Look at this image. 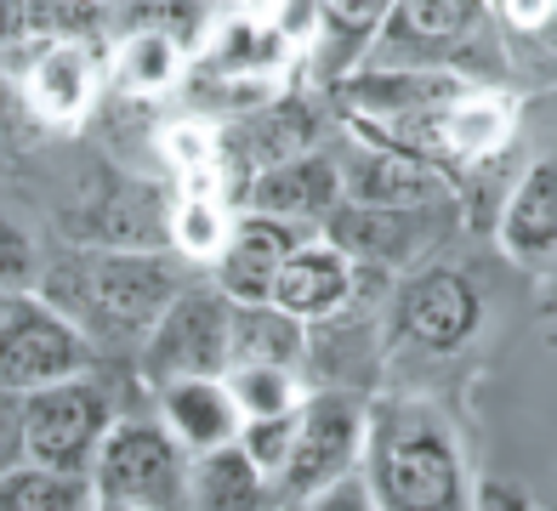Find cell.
<instances>
[{"label":"cell","instance_id":"9","mask_svg":"<svg viewBox=\"0 0 557 511\" xmlns=\"http://www.w3.org/2000/svg\"><path fill=\"white\" fill-rule=\"evenodd\" d=\"M364 426H370V398H359V392L313 387L308 398H301V409H296V449H290L285 477H278L285 506L331 489V483L347 477V472H359Z\"/></svg>","mask_w":557,"mask_h":511},{"label":"cell","instance_id":"34","mask_svg":"<svg viewBox=\"0 0 557 511\" xmlns=\"http://www.w3.org/2000/svg\"><path fill=\"white\" fill-rule=\"evenodd\" d=\"M495 7H500V17L512 23V29H541L557 0H495Z\"/></svg>","mask_w":557,"mask_h":511},{"label":"cell","instance_id":"6","mask_svg":"<svg viewBox=\"0 0 557 511\" xmlns=\"http://www.w3.org/2000/svg\"><path fill=\"white\" fill-rule=\"evenodd\" d=\"M227 364H234V301L216 290V278H188L148 329L137 375L148 387H165L183 375H227Z\"/></svg>","mask_w":557,"mask_h":511},{"label":"cell","instance_id":"20","mask_svg":"<svg viewBox=\"0 0 557 511\" xmlns=\"http://www.w3.org/2000/svg\"><path fill=\"white\" fill-rule=\"evenodd\" d=\"M188 511H285L278 483L245 460L239 444L194 454L188 466Z\"/></svg>","mask_w":557,"mask_h":511},{"label":"cell","instance_id":"15","mask_svg":"<svg viewBox=\"0 0 557 511\" xmlns=\"http://www.w3.org/2000/svg\"><path fill=\"white\" fill-rule=\"evenodd\" d=\"M301 239H313V234H301V227H290V222H273V216H257V211H239L234 234H227L216 267H211L216 290L227 301H268L278 267H285V256Z\"/></svg>","mask_w":557,"mask_h":511},{"label":"cell","instance_id":"35","mask_svg":"<svg viewBox=\"0 0 557 511\" xmlns=\"http://www.w3.org/2000/svg\"><path fill=\"white\" fill-rule=\"evenodd\" d=\"M91 511H137V506H114V500H97Z\"/></svg>","mask_w":557,"mask_h":511},{"label":"cell","instance_id":"1","mask_svg":"<svg viewBox=\"0 0 557 511\" xmlns=\"http://www.w3.org/2000/svg\"><path fill=\"white\" fill-rule=\"evenodd\" d=\"M188 285V273L165 250H109V245H81L46 262L40 290L63 319L86 329L97 352H143L148 329Z\"/></svg>","mask_w":557,"mask_h":511},{"label":"cell","instance_id":"32","mask_svg":"<svg viewBox=\"0 0 557 511\" xmlns=\"http://www.w3.org/2000/svg\"><path fill=\"white\" fill-rule=\"evenodd\" d=\"M29 132V109H23V91H17V74L0 63V142H12Z\"/></svg>","mask_w":557,"mask_h":511},{"label":"cell","instance_id":"8","mask_svg":"<svg viewBox=\"0 0 557 511\" xmlns=\"http://www.w3.org/2000/svg\"><path fill=\"white\" fill-rule=\"evenodd\" d=\"M387 329H393V341L410 347V352L455 358L478 341V329H484V290L449 262L410 267L387 296Z\"/></svg>","mask_w":557,"mask_h":511},{"label":"cell","instance_id":"28","mask_svg":"<svg viewBox=\"0 0 557 511\" xmlns=\"http://www.w3.org/2000/svg\"><path fill=\"white\" fill-rule=\"evenodd\" d=\"M387 12H393V0H319V17H324L319 40H342L347 68H352V63H364V51H370Z\"/></svg>","mask_w":557,"mask_h":511},{"label":"cell","instance_id":"22","mask_svg":"<svg viewBox=\"0 0 557 511\" xmlns=\"http://www.w3.org/2000/svg\"><path fill=\"white\" fill-rule=\"evenodd\" d=\"M188 51L165 40V35H114V58H109V74L125 97H171L176 86L188 80Z\"/></svg>","mask_w":557,"mask_h":511},{"label":"cell","instance_id":"5","mask_svg":"<svg viewBox=\"0 0 557 511\" xmlns=\"http://www.w3.org/2000/svg\"><path fill=\"white\" fill-rule=\"evenodd\" d=\"M188 466L194 454L160 426V415H120L97 449L91 489L97 500L137 511H188Z\"/></svg>","mask_w":557,"mask_h":511},{"label":"cell","instance_id":"10","mask_svg":"<svg viewBox=\"0 0 557 511\" xmlns=\"http://www.w3.org/2000/svg\"><path fill=\"white\" fill-rule=\"evenodd\" d=\"M12 74L35 132H74L103 91V51L81 40H29Z\"/></svg>","mask_w":557,"mask_h":511},{"label":"cell","instance_id":"33","mask_svg":"<svg viewBox=\"0 0 557 511\" xmlns=\"http://www.w3.org/2000/svg\"><path fill=\"white\" fill-rule=\"evenodd\" d=\"M29 0H0V63L29 46Z\"/></svg>","mask_w":557,"mask_h":511},{"label":"cell","instance_id":"11","mask_svg":"<svg viewBox=\"0 0 557 511\" xmlns=\"http://www.w3.org/2000/svg\"><path fill=\"white\" fill-rule=\"evenodd\" d=\"M444 222H449L444 211H393V204L342 199L319 234L331 239L336 250H347L359 267L398 273V267H416L421 256L433 250V239H438Z\"/></svg>","mask_w":557,"mask_h":511},{"label":"cell","instance_id":"12","mask_svg":"<svg viewBox=\"0 0 557 511\" xmlns=\"http://www.w3.org/2000/svg\"><path fill=\"white\" fill-rule=\"evenodd\" d=\"M342 199H347L342 160H336V153H324V148H308V153H290V160L268 165L257 183L245 188L239 204H245V211H257V216L290 222V227H301V234H319Z\"/></svg>","mask_w":557,"mask_h":511},{"label":"cell","instance_id":"2","mask_svg":"<svg viewBox=\"0 0 557 511\" xmlns=\"http://www.w3.org/2000/svg\"><path fill=\"white\" fill-rule=\"evenodd\" d=\"M359 472L375 495V511H478L461 438L433 398H370Z\"/></svg>","mask_w":557,"mask_h":511},{"label":"cell","instance_id":"17","mask_svg":"<svg viewBox=\"0 0 557 511\" xmlns=\"http://www.w3.org/2000/svg\"><path fill=\"white\" fill-rule=\"evenodd\" d=\"M495 239L518 267H546L557 256V153L535 160L512 183L495 222Z\"/></svg>","mask_w":557,"mask_h":511},{"label":"cell","instance_id":"30","mask_svg":"<svg viewBox=\"0 0 557 511\" xmlns=\"http://www.w3.org/2000/svg\"><path fill=\"white\" fill-rule=\"evenodd\" d=\"M296 511H375V495H370L364 472H347V477L331 483V489H319V495H308V500H296Z\"/></svg>","mask_w":557,"mask_h":511},{"label":"cell","instance_id":"27","mask_svg":"<svg viewBox=\"0 0 557 511\" xmlns=\"http://www.w3.org/2000/svg\"><path fill=\"white\" fill-rule=\"evenodd\" d=\"M46 245H40V227L17 211V204H0V296H29L40 290L46 278Z\"/></svg>","mask_w":557,"mask_h":511},{"label":"cell","instance_id":"25","mask_svg":"<svg viewBox=\"0 0 557 511\" xmlns=\"http://www.w3.org/2000/svg\"><path fill=\"white\" fill-rule=\"evenodd\" d=\"M211 23H216L211 0H120L114 7V35H165L188 58L206 46Z\"/></svg>","mask_w":557,"mask_h":511},{"label":"cell","instance_id":"31","mask_svg":"<svg viewBox=\"0 0 557 511\" xmlns=\"http://www.w3.org/2000/svg\"><path fill=\"white\" fill-rule=\"evenodd\" d=\"M17 460H29L23 454V392L0 387V472H12Z\"/></svg>","mask_w":557,"mask_h":511},{"label":"cell","instance_id":"23","mask_svg":"<svg viewBox=\"0 0 557 511\" xmlns=\"http://www.w3.org/2000/svg\"><path fill=\"white\" fill-rule=\"evenodd\" d=\"M234 199L222 194H176L171 211H165V245L171 256H183V262L194 267H216V256L227 245V234H234Z\"/></svg>","mask_w":557,"mask_h":511},{"label":"cell","instance_id":"16","mask_svg":"<svg viewBox=\"0 0 557 511\" xmlns=\"http://www.w3.org/2000/svg\"><path fill=\"white\" fill-rule=\"evenodd\" d=\"M154 415L188 454H211V449L239 444V426H245V415H239V403H234L222 375L165 381V387H154Z\"/></svg>","mask_w":557,"mask_h":511},{"label":"cell","instance_id":"19","mask_svg":"<svg viewBox=\"0 0 557 511\" xmlns=\"http://www.w3.org/2000/svg\"><path fill=\"white\" fill-rule=\"evenodd\" d=\"M199 68H222V74H273L285 80V68L296 63L290 40L273 29V17L257 12H216L206 46L194 51Z\"/></svg>","mask_w":557,"mask_h":511},{"label":"cell","instance_id":"3","mask_svg":"<svg viewBox=\"0 0 557 511\" xmlns=\"http://www.w3.org/2000/svg\"><path fill=\"white\" fill-rule=\"evenodd\" d=\"M495 0H393L359 68H444L478 86L495 68Z\"/></svg>","mask_w":557,"mask_h":511},{"label":"cell","instance_id":"4","mask_svg":"<svg viewBox=\"0 0 557 511\" xmlns=\"http://www.w3.org/2000/svg\"><path fill=\"white\" fill-rule=\"evenodd\" d=\"M125 415L103 364L58 381V387H40V392H23V454L40 460V466H58V472H81L91 477L97 466V449H103L109 426Z\"/></svg>","mask_w":557,"mask_h":511},{"label":"cell","instance_id":"26","mask_svg":"<svg viewBox=\"0 0 557 511\" xmlns=\"http://www.w3.org/2000/svg\"><path fill=\"white\" fill-rule=\"evenodd\" d=\"M227 392H234L239 415L245 421H262V415H290V409H301V398H308V375L301 370H285V364H234L222 375Z\"/></svg>","mask_w":557,"mask_h":511},{"label":"cell","instance_id":"36","mask_svg":"<svg viewBox=\"0 0 557 511\" xmlns=\"http://www.w3.org/2000/svg\"><path fill=\"white\" fill-rule=\"evenodd\" d=\"M552 511H557V500H552Z\"/></svg>","mask_w":557,"mask_h":511},{"label":"cell","instance_id":"13","mask_svg":"<svg viewBox=\"0 0 557 511\" xmlns=\"http://www.w3.org/2000/svg\"><path fill=\"white\" fill-rule=\"evenodd\" d=\"M268 301L301 324H324V319L347 313V307H359V267H352L347 250H336L324 234H313L285 256Z\"/></svg>","mask_w":557,"mask_h":511},{"label":"cell","instance_id":"18","mask_svg":"<svg viewBox=\"0 0 557 511\" xmlns=\"http://www.w3.org/2000/svg\"><path fill=\"white\" fill-rule=\"evenodd\" d=\"M518 132V109L512 97L495 86H467L461 97L438 114V142H444V165H490L500 160V148Z\"/></svg>","mask_w":557,"mask_h":511},{"label":"cell","instance_id":"21","mask_svg":"<svg viewBox=\"0 0 557 511\" xmlns=\"http://www.w3.org/2000/svg\"><path fill=\"white\" fill-rule=\"evenodd\" d=\"M234 364H308V324L278 313L273 301H234ZM227 364V370H234Z\"/></svg>","mask_w":557,"mask_h":511},{"label":"cell","instance_id":"14","mask_svg":"<svg viewBox=\"0 0 557 511\" xmlns=\"http://www.w3.org/2000/svg\"><path fill=\"white\" fill-rule=\"evenodd\" d=\"M342 188L347 199L359 204H393V211H455V183L444 171L410 160V153H393V148H375L359 142L352 160H342Z\"/></svg>","mask_w":557,"mask_h":511},{"label":"cell","instance_id":"29","mask_svg":"<svg viewBox=\"0 0 557 511\" xmlns=\"http://www.w3.org/2000/svg\"><path fill=\"white\" fill-rule=\"evenodd\" d=\"M239 449H245V460L257 466L262 477H285V466H290V449H296V409L290 415H262V421H245L239 426Z\"/></svg>","mask_w":557,"mask_h":511},{"label":"cell","instance_id":"7","mask_svg":"<svg viewBox=\"0 0 557 511\" xmlns=\"http://www.w3.org/2000/svg\"><path fill=\"white\" fill-rule=\"evenodd\" d=\"M103 364L86 329L63 319L46 296H0V387L40 392Z\"/></svg>","mask_w":557,"mask_h":511},{"label":"cell","instance_id":"24","mask_svg":"<svg viewBox=\"0 0 557 511\" xmlns=\"http://www.w3.org/2000/svg\"><path fill=\"white\" fill-rule=\"evenodd\" d=\"M97 489L81 472H58L40 460H17L12 472H0V511H91Z\"/></svg>","mask_w":557,"mask_h":511}]
</instances>
